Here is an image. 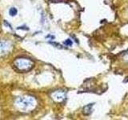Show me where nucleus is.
Segmentation results:
<instances>
[{
  "label": "nucleus",
  "instance_id": "1",
  "mask_svg": "<svg viewBox=\"0 0 128 120\" xmlns=\"http://www.w3.org/2000/svg\"><path fill=\"white\" fill-rule=\"evenodd\" d=\"M15 104L19 110L24 112H30L36 106V100L31 96H22L16 99Z\"/></svg>",
  "mask_w": 128,
  "mask_h": 120
},
{
  "label": "nucleus",
  "instance_id": "6",
  "mask_svg": "<svg viewBox=\"0 0 128 120\" xmlns=\"http://www.w3.org/2000/svg\"><path fill=\"white\" fill-rule=\"evenodd\" d=\"M9 14L10 16H15L16 14H18V10L16 9L15 7H11L10 9L9 10Z\"/></svg>",
  "mask_w": 128,
  "mask_h": 120
},
{
  "label": "nucleus",
  "instance_id": "5",
  "mask_svg": "<svg viewBox=\"0 0 128 120\" xmlns=\"http://www.w3.org/2000/svg\"><path fill=\"white\" fill-rule=\"evenodd\" d=\"M92 106H93V104H90V105H87L83 108V113L86 115H88L91 113L92 111Z\"/></svg>",
  "mask_w": 128,
  "mask_h": 120
},
{
  "label": "nucleus",
  "instance_id": "2",
  "mask_svg": "<svg viewBox=\"0 0 128 120\" xmlns=\"http://www.w3.org/2000/svg\"><path fill=\"white\" fill-rule=\"evenodd\" d=\"M34 63L31 59L27 58H17L14 61V66L17 70L27 72L34 67Z\"/></svg>",
  "mask_w": 128,
  "mask_h": 120
},
{
  "label": "nucleus",
  "instance_id": "7",
  "mask_svg": "<svg viewBox=\"0 0 128 120\" xmlns=\"http://www.w3.org/2000/svg\"><path fill=\"white\" fill-rule=\"evenodd\" d=\"M72 41L70 39H66L65 42H64V44H65L66 46H72Z\"/></svg>",
  "mask_w": 128,
  "mask_h": 120
},
{
  "label": "nucleus",
  "instance_id": "3",
  "mask_svg": "<svg viewBox=\"0 0 128 120\" xmlns=\"http://www.w3.org/2000/svg\"><path fill=\"white\" fill-rule=\"evenodd\" d=\"M11 48H12V45L10 42L0 40V57L9 54Z\"/></svg>",
  "mask_w": 128,
  "mask_h": 120
},
{
  "label": "nucleus",
  "instance_id": "4",
  "mask_svg": "<svg viewBox=\"0 0 128 120\" xmlns=\"http://www.w3.org/2000/svg\"><path fill=\"white\" fill-rule=\"evenodd\" d=\"M51 98L53 99L54 102H62L63 101L66 100V95L65 92L62 90H56L51 94Z\"/></svg>",
  "mask_w": 128,
  "mask_h": 120
}]
</instances>
